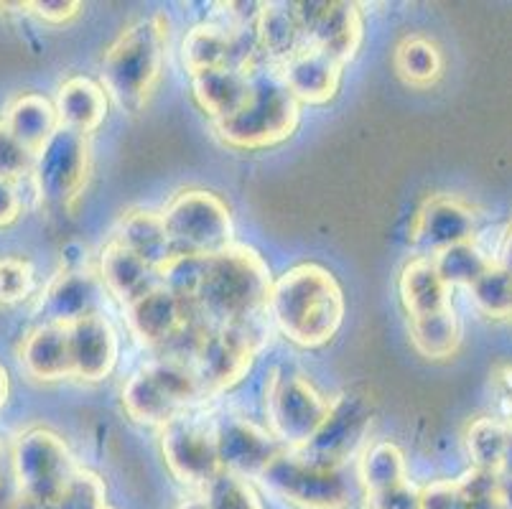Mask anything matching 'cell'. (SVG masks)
Wrapping results in <instances>:
<instances>
[{
    "label": "cell",
    "instance_id": "1",
    "mask_svg": "<svg viewBox=\"0 0 512 509\" xmlns=\"http://www.w3.org/2000/svg\"><path fill=\"white\" fill-rule=\"evenodd\" d=\"M273 280L263 255L248 245H232L209 255L194 296L199 319L209 329L260 321L268 311Z\"/></svg>",
    "mask_w": 512,
    "mask_h": 509
},
{
    "label": "cell",
    "instance_id": "2",
    "mask_svg": "<svg viewBox=\"0 0 512 509\" xmlns=\"http://www.w3.org/2000/svg\"><path fill=\"white\" fill-rule=\"evenodd\" d=\"M268 311L293 344L316 349L339 334L347 303L332 270L316 263H301L273 280Z\"/></svg>",
    "mask_w": 512,
    "mask_h": 509
},
{
    "label": "cell",
    "instance_id": "3",
    "mask_svg": "<svg viewBox=\"0 0 512 509\" xmlns=\"http://www.w3.org/2000/svg\"><path fill=\"white\" fill-rule=\"evenodd\" d=\"M169 18L164 13L141 18L120 31L102 56V87L123 110L146 107L164 69Z\"/></svg>",
    "mask_w": 512,
    "mask_h": 509
},
{
    "label": "cell",
    "instance_id": "4",
    "mask_svg": "<svg viewBox=\"0 0 512 509\" xmlns=\"http://www.w3.org/2000/svg\"><path fill=\"white\" fill-rule=\"evenodd\" d=\"M301 102L288 92L278 69H253V92L240 112L214 123L225 146L263 151L291 138L299 128Z\"/></svg>",
    "mask_w": 512,
    "mask_h": 509
},
{
    "label": "cell",
    "instance_id": "5",
    "mask_svg": "<svg viewBox=\"0 0 512 509\" xmlns=\"http://www.w3.org/2000/svg\"><path fill=\"white\" fill-rule=\"evenodd\" d=\"M204 395L192 359L164 357L130 375L123 387V408L141 426H169Z\"/></svg>",
    "mask_w": 512,
    "mask_h": 509
},
{
    "label": "cell",
    "instance_id": "6",
    "mask_svg": "<svg viewBox=\"0 0 512 509\" xmlns=\"http://www.w3.org/2000/svg\"><path fill=\"white\" fill-rule=\"evenodd\" d=\"M273 497L299 509H349L352 487L342 466L311 459L299 448H286L258 476Z\"/></svg>",
    "mask_w": 512,
    "mask_h": 509
},
{
    "label": "cell",
    "instance_id": "7",
    "mask_svg": "<svg viewBox=\"0 0 512 509\" xmlns=\"http://www.w3.org/2000/svg\"><path fill=\"white\" fill-rule=\"evenodd\" d=\"M161 214L176 255L209 258L235 245V222L230 207L214 191H179L171 196Z\"/></svg>",
    "mask_w": 512,
    "mask_h": 509
},
{
    "label": "cell",
    "instance_id": "8",
    "mask_svg": "<svg viewBox=\"0 0 512 509\" xmlns=\"http://www.w3.org/2000/svg\"><path fill=\"white\" fill-rule=\"evenodd\" d=\"M13 476L21 499L51 507L62 497L79 466L62 436L49 428H29L13 446Z\"/></svg>",
    "mask_w": 512,
    "mask_h": 509
},
{
    "label": "cell",
    "instance_id": "9",
    "mask_svg": "<svg viewBox=\"0 0 512 509\" xmlns=\"http://www.w3.org/2000/svg\"><path fill=\"white\" fill-rule=\"evenodd\" d=\"M332 400H327L299 372L276 367L265 385V410L271 433L286 448H304L314 441L327 420Z\"/></svg>",
    "mask_w": 512,
    "mask_h": 509
},
{
    "label": "cell",
    "instance_id": "10",
    "mask_svg": "<svg viewBox=\"0 0 512 509\" xmlns=\"http://www.w3.org/2000/svg\"><path fill=\"white\" fill-rule=\"evenodd\" d=\"M125 316L130 331L141 344L151 349H171L186 342L189 357H194V349L207 331L204 321L199 319L197 306L189 298L166 288L164 283L138 298L136 303H130Z\"/></svg>",
    "mask_w": 512,
    "mask_h": 509
},
{
    "label": "cell",
    "instance_id": "11",
    "mask_svg": "<svg viewBox=\"0 0 512 509\" xmlns=\"http://www.w3.org/2000/svg\"><path fill=\"white\" fill-rule=\"evenodd\" d=\"M265 331L260 321L232 326H214L202 334L194 349L192 364L202 380L204 392H225L248 377L253 362L263 347Z\"/></svg>",
    "mask_w": 512,
    "mask_h": 509
},
{
    "label": "cell",
    "instance_id": "12",
    "mask_svg": "<svg viewBox=\"0 0 512 509\" xmlns=\"http://www.w3.org/2000/svg\"><path fill=\"white\" fill-rule=\"evenodd\" d=\"M92 171L90 138L59 128L34 156V186L51 207L69 209L85 194Z\"/></svg>",
    "mask_w": 512,
    "mask_h": 509
},
{
    "label": "cell",
    "instance_id": "13",
    "mask_svg": "<svg viewBox=\"0 0 512 509\" xmlns=\"http://www.w3.org/2000/svg\"><path fill=\"white\" fill-rule=\"evenodd\" d=\"M161 454L166 466L186 487L207 489L222 474L217 423L179 415L161 428Z\"/></svg>",
    "mask_w": 512,
    "mask_h": 509
},
{
    "label": "cell",
    "instance_id": "14",
    "mask_svg": "<svg viewBox=\"0 0 512 509\" xmlns=\"http://www.w3.org/2000/svg\"><path fill=\"white\" fill-rule=\"evenodd\" d=\"M372 413H375V408H372V398L367 392H342V395L332 398L327 420L314 436V441L306 443L299 451L321 461V464L342 466L344 469V464L365 443L367 433L372 428Z\"/></svg>",
    "mask_w": 512,
    "mask_h": 509
},
{
    "label": "cell",
    "instance_id": "15",
    "mask_svg": "<svg viewBox=\"0 0 512 509\" xmlns=\"http://www.w3.org/2000/svg\"><path fill=\"white\" fill-rule=\"evenodd\" d=\"M304 28L306 44L324 51L339 64L352 62L365 39V21L357 3L347 0H311L293 3Z\"/></svg>",
    "mask_w": 512,
    "mask_h": 509
},
{
    "label": "cell",
    "instance_id": "16",
    "mask_svg": "<svg viewBox=\"0 0 512 509\" xmlns=\"http://www.w3.org/2000/svg\"><path fill=\"white\" fill-rule=\"evenodd\" d=\"M217 446H220L222 471L258 479L278 456L286 451L271 431H263L245 418L227 415L217 423Z\"/></svg>",
    "mask_w": 512,
    "mask_h": 509
},
{
    "label": "cell",
    "instance_id": "17",
    "mask_svg": "<svg viewBox=\"0 0 512 509\" xmlns=\"http://www.w3.org/2000/svg\"><path fill=\"white\" fill-rule=\"evenodd\" d=\"M102 296H105V286L100 275L85 268H64L49 280L36 311L44 324L72 326L85 316L102 314Z\"/></svg>",
    "mask_w": 512,
    "mask_h": 509
},
{
    "label": "cell",
    "instance_id": "18",
    "mask_svg": "<svg viewBox=\"0 0 512 509\" xmlns=\"http://www.w3.org/2000/svg\"><path fill=\"white\" fill-rule=\"evenodd\" d=\"M477 235V212L449 194L428 196L411 222V240L428 250H446Z\"/></svg>",
    "mask_w": 512,
    "mask_h": 509
},
{
    "label": "cell",
    "instance_id": "19",
    "mask_svg": "<svg viewBox=\"0 0 512 509\" xmlns=\"http://www.w3.org/2000/svg\"><path fill=\"white\" fill-rule=\"evenodd\" d=\"M72 336L74 377L85 382H100L113 375L120 357L118 331L102 314L85 316L69 326Z\"/></svg>",
    "mask_w": 512,
    "mask_h": 509
},
{
    "label": "cell",
    "instance_id": "20",
    "mask_svg": "<svg viewBox=\"0 0 512 509\" xmlns=\"http://www.w3.org/2000/svg\"><path fill=\"white\" fill-rule=\"evenodd\" d=\"M276 69L281 82L301 105H327L337 97L344 67L324 51L304 46Z\"/></svg>",
    "mask_w": 512,
    "mask_h": 509
},
{
    "label": "cell",
    "instance_id": "21",
    "mask_svg": "<svg viewBox=\"0 0 512 509\" xmlns=\"http://www.w3.org/2000/svg\"><path fill=\"white\" fill-rule=\"evenodd\" d=\"M240 34L242 31L222 26V23H197L181 44V59L189 77L204 69L230 67V64L253 72V62H250L253 54L242 51Z\"/></svg>",
    "mask_w": 512,
    "mask_h": 509
},
{
    "label": "cell",
    "instance_id": "22",
    "mask_svg": "<svg viewBox=\"0 0 512 509\" xmlns=\"http://www.w3.org/2000/svg\"><path fill=\"white\" fill-rule=\"evenodd\" d=\"M26 375L36 382H59L74 377L72 362V336L69 326L39 324L23 336L18 349Z\"/></svg>",
    "mask_w": 512,
    "mask_h": 509
},
{
    "label": "cell",
    "instance_id": "23",
    "mask_svg": "<svg viewBox=\"0 0 512 509\" xmlns=\"http://www.w3.org/2000/svg\"><path fill=\"white\" fill-rule=\"evenodd\" d=\"M100 280L105 291L125 308L161 286L158 270L115 240L107 242L100 255Z\"/></svg>",
    "mask_w": 512,
    "mask_h": 509
},
{
    "label": "cell",
    "instance_id": "24",
    "mask_svg": "<svg viewBox=\"0 0 512 509\" xmlns=\"http://www.w3.org/2000/svg\"><path fill=\"white\" fill-rule=\"evenodd\" d=\"M253 92V72L242 67H217L192 74V95L214 123L232 118Z\"/></svg>",
    "mask_w": 512,
    "mask_h": 509
},
{
    "label": "cell",
    "instance_id": "25",
    "mask_svg": "<svg viewBox=\"0 0 512 509\" xmlns=\"http://www.w3.org/2000/svg\"><path fill=\"white\" fill-rule=\"evenodd\" d=\"M113 240L156 270L176 258L174 242L166 232L164 214L153 212V209H133V212L123 214Z\"/></svg>",
    "mask_w": 512,
    "mask_h": 509
},
{
    "label": "cell",
    "instance_id": "26",
    "mask_svg": "<svg viewBox=\"0 0 512 509\" xmlns=\"http://www.w3.org/2000/svg\"><path fill=\"white\" fill-rule=\"evenodd\" d=\"M253 34L260 54L271 59L273 67H281L293 54L309 46L299 16L293 11V3H263Z\"/></svg>",
    "mask_w": 512,
    "mask_h": 509
},
{
    "label": "cell",
    "instance_id": "27",
    "mask_svg": "<svg viewBox=\"0 0 512 509\" xmlns=\"http://www.w3.org/2000/svg\"><path fill=\"white\" fill-rule=\"evenodd\" d=\"M398 293L408 319L439 314L451 306V288L439 275L431 255H421L403 268L398 278Z\"/></svg>",
    "mask_w": 512,
    "mask_h": 509
},
{
    "label": "cell",
    "instance_id": "28",
    "mask_svg": "<svg viewBox=\"0 0 512 509\" xmlns=\"http://www.w3.org/2000/svg\"><path fill=\"white\" fill-rule=\"evenodd\" d=\"M107 92L90 77H69L57 92V115L62 128L90 135L107 118Z\"/></svg>",
    "mask_w": 512,
    "mask_h": 509
},
{
    "label": "cell",
    "instance_id": "29",
    "mask_svg": "<svg viewBox=\"0 0 512 509\" xmlns=\"http://www.w3.org/2000/svg\"><path fill=\"white\" fill-rule=\"evenodd\" d=\"M0 120L34 156L46 146V140L62 128L57 105L39 92H23L16 100H11Z\"/></svg>",
    "mask_w": 512,
    "mask_h": 509
},
{
    "label": "cell",
    "instance_id": "30",
    "mask_svg": "<svg viewBox=\"0 0 512 509\" xmlns=\"http://www.w3.org/2000/svg\"><path fill=\"white\" fill-rule=\"evenodd\" d=\"M393 67L408 87L416 90H428L444 74V54L434 39L423 34H411L395 46Z\"/></svg>",
    "mask_w": 512,
    "mask_h": 509
},
{
    "label": "cell",
    "instance_id": "31",
    "mask_svg": "<svg viewBox=\"0 0 512 509\" xmlns=\"http://www.w3.org/2000/svg\"><path fill=\"white\" fill-rule=\"evenodd\" d=\"M411 326V344L421 357L449 359L462 347V321L456 316L454 306L444 308L439 314L421 316V319H408Z\"/></svg>",
    "mask_w": 512,
    "mask_h": 509
},
{
    "label": "cell",
    "instance_id": "32",
    "mask_svg": "<svg viewBox=\"0 0 512 509\" xmlns=\"http://www.w3.org/2000/svg\"><path fill=\"white\" fill-rule=\"evenodd\" d=\"M357 476H360V484L367 497L403 487V484H408L406 454L390 441L372 443L362 451Z\"/></svg>",
    "mask_w": 512,
    "mask_h": 509
},
{
    "label": "cell",
    "instance_id": "33",
    "mask_svg": "<svg viewBox=\"0 0 512 509\" xmlns=\"http://www.w3.org/2000/svg\"><path fill=\"white\" fill-rule=\"evenodd\" d=\"M510 433L512 426L500 418L484 415V418L472 420L467 433H464V443H467V454L472 459L474 469L500 474L502 464H505Z\"/></svg>",
    "mask_w": 512,
    "mask_h": 509
},
{
    "label": "cell",
    "instance_id": "34",
    "mask_svg": "<svg viewBox=\"0 0 512 509\" xmlns=\"http://www.w3.org/2000/svg\"><path fill=\"white\" fill-rule=\"evenodd\" d=\"M436 270L444 278V283L449 288L464 286L472 288L479 278H482L487 270L492 268L495 260L487 258L482 250L477 247V242H459V245H451L446 250H439L431 255Z\"/></svg>",
    "mask_w": 512,
    "mask_h": 509
},
{
    "label": "cell",
    "instance_id": "35",
    "mask_svg": "<svg viewBox=\"0 0 512 509\" xmlns=\"http://www.w3.org/2000/svg\"><path fill=\"white\" fill-rule=\"evenodd\" d=\"M472 301L479 314L487 319L507 321L512 319V273L495 260L492 268L469 288Z\"/></svg>",
    "mask_w": 512,
    "mask_h": 509
},
{
    "label": "cell",
    "instance_id": "36",
    "mask_svg": "<svg viewBox=\"0 0 512 509\" xmlns=\"http://www.w3.org/2000/svg\"><path fill=\"white\" fill-rule=\"evenodd\" d=\"M34 265L18 255H0V308L26 301L34 291Z\"/></svg>",
    "mask_w": 512,
    "mask_h": 509
},
{
    "label": "cell",
    "instance_id": "37",
    "mask_svg": "<svg viewBox=\"0 0 512 509\" xmlns=\"http://www.w3.org/2000/svg\"><path fill=\"white\" fill-rule=\"evenodd\" d=\"M51 509H107L105 482L90 469L79 466L72 482L62 492V497L51 504Z\"/></svg>",
    "mask_w": 512,
    "mask_h": 509
},
{
    "label": "cell",
    "instance_id": "38",
    "mask_svg": "<svg viewBox=\"0 0 512 509\" xmlns=\"http://www.w3.org/2000/svg\"><path fill=\"white\" fill-rule=\"evenodd\" d=\"M209 509H263L258 497L250 489L248 479L222 471L207 489H204Z\"/></svg>",
    "mask_w": 512,
    "mask_h": 509
},
{
    "label": "cell",
    "instance_id": "39",
    "mask_svg": "<svg viewBox=\"0 0 512 509\" xmlns=\"http://www.w3.org/2000/svg\"><path fill=\"white\" fill-rule=\"evenodd\" d=\"M31 171H34V153L23 146L21 140L8 130V125L0 120V179L16 184Z\"/></svg>",
    "mask_w": 512,
    "mask_h": 509
},
{
    "label": "cell",
    "instance_id": "40",
    "mask_svg": "<svg viewBox=\"0 0 512 509\" xmlns=\"http://www.w3.org/2000/svg\"><path fill=\"white\" fill-rule=\"evenodd\" d=\"M459 482H462L464 492H467L469 509H507L505 499H502L500 474L472 469Z\"/></svg>",
    "mask_w": 512,
    "mask_h": 509
},
{
    "label": "cell",
    "instance_id": "41",
    "mask_svg": "<svg viewBox=\"0 0 512 509\" xmlns=\"http://www.w3.org/2000/svg\"><path fill=\"white\" fill-rule=\"evenodd\" d=\"M421 509H469L467 492L459 479H444L421 489Z\"/></svg>",
    "mask_w": 512,
    "mask_h": 509
},
{
    "label": "cell",
    "instance_id": "42",
    "mask_svg": "<svg viewBox=\"0 0 512 509\" xmlns=\"http://www.w3.org/2000/svg\"><path fill=\"white\" fill-rule=\"evenodd\" d=\"M26 11L34 13L44 23H51V26H62V23H69L79 16L82 3H77V0H34V3H26Z\"/></svg>",
    "mask_w": 512,
    "mask_h": 509
},
{
    "label": "cell",
    "instance_id": "43",
    "mask_svg": "<svg viewBox=\"0 0 512 509\" xmlns=\"http://www.w3.org/2000/svg\"><path fill=\"white\" fill-rule=\"evenodd\" d=\"M370 509H421V492L411 487V482L403 487L388 489V492L370 494L367 497Z\"/></svg>",
    "mask_w": 512,
    "mask_h": 509
},
{
    "label": "cell",
    "instance_id": "44",
    "mask_svg": "<svg viewBox=\"0 0 512 509\" xmlns=\"http://www.w3.org/2000/svg\"><path fill=\"white\" fill-rule=\"evenodd\" d=\"M23 212V199L13 181L0 179V227H11Z\"/></svg>",
    "mask_w": 512,
    "mask_h": 509
},
{
    "label": "cell",
    "instance_id": "45",
    "mask_svg": "<svg viewBox=\"0 0 512 509\" xmlns=\"http://www.w3.org/2000/svg\"><path fill=\"white\" fill-rule=\"evenodd\" d=\"M497 263L505 265V268L512 273V224H510V227H507L505 237H502V245H500V255H497Z\"/></svg>",
    "mask_w": 512,
    "mask_h": 509
},
{
    "label": "cell",
    "instance_id": "46",
    "mask_svg": "<svg viewBox=\"0 0 512 509\" xmlns=\"http://www.w3.org/2000/svg\"><path fill=\"white\" fill-rule=\"evenodd\" d=\"M8 398H11V377H8V370L0 364V410L8 405Z\"/></svg>",
    "mask_w": 512,
    "mask_h": 509
},
{
    "label": "cell",
    "instance_id": "47",
    "mask_svg": "<svg viewBox=\"0 0 512 509\" xmlns=\"http://www.w3.org/2000/svg\"><path fill=\"white\" fill-rule=\"evenodd\" d=\"M502 499H505V507L512 509V476H505V479H502Z\"/></svg>",
    "mask_w": 512,
    "mask_h": 509
},
{
    "label": "cell",
    "instance_id": "48",
    "mask_svg": "<svg viewBox=\"0 0 512 509\" xmlns=\"http://www.w3.org/2000/svg\"><path fill=\"white\" fill-rule=\"evenodd\" d=\"M500 476L505 479V476H512V433H510V443H507V454H505V464H502V471Z\"/></svg>",
    "mask_w": 512,
    "mask_h": 509
},
{
    "label": "cell",
    "instance_id": "49",
    "mask_svg": "<svg viewBox=\"0 0 512 509\" xmlns=\"http://www.w3.org/2000/svg\"><path fill=\"white\" fill-rule=\"evenodd\" d=\"M179 509H209V504L204 497H194V499H186L184 504H179Z\"/></svg>",
    "mask_w": 512,
    "mask_h": 509
},
{
    "label": "cell",
    "instance_id": "50",
    "mask_svg": "<svg viewBox=\"0 0 512 509\" xmlns=\"http://www.w3.org/2000/svg\"><path fill=\"white\" fill-rule=\"evenodd\" d=\"M3 489H6V454L0 446V499H3Z\"/></svg>",
    "mask_w": 512,
    "mask_h": 509
},
{
    "label": "cell",
    "instance_id": "51",
    "mask_svg": "<svg viewBox=\"0 0 512 509\" xmlns=\"http://www.w3.org/2000/svg\"><path fill=\"white\" fill-rule=\"evenodd\" d=\"M0 509H26V502L23 499H0Z\"/></svg>",
    "mask_w": 512,
    "mask_h": 509
},
{
    "label": "cell",
    "instance_id": "52",
    "mask_svg": "<svg viewBox=\"0 0 512 509\" xmlns=\"http://www.w3.org/2000/svg\"><path fill=\"white\" fill-rule=\"evenodd\" d=\"M107 509H110V507H107Z\"/></svg>",
    "mask_w": 512,
    "mask_h": 509
}]
</instances>
